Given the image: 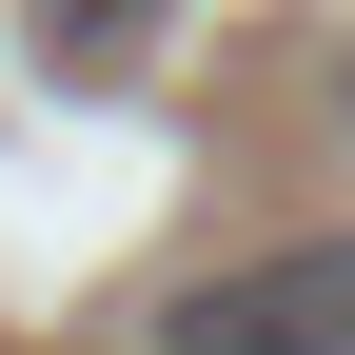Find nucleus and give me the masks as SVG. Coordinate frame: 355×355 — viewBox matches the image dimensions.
Here are the masks:
<instances>
[{
    "mask_svg": "<svg viewBox=\"0 0 355 355\" xmlns=\"http://www.w3.org/2000/svg\"><path fill=\"white\" fill-rule=\"evenodd\" d=\"M139 355H355V217L257 237V257H198L139 316Z\"/></svg>",
    "mask_w": 355,
    "mask_h": 355,
    "instance_id": "nucleus-1",
    "label": "nucleus"
}]
</instances>
